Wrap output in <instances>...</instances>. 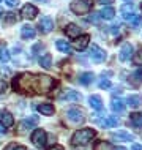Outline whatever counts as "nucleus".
<instances>
[{"label": "nucleus", "instance_id": "nucleus-1", "mask_svg": "<svg viewBox=\"0 0 142 150\" xmlns=\"http://www.w3.org/2000/svg\"><path fill=\"white\" fill-rule=\"evenodd\" d=\"M54 79L46 74H24L16 76L13 81V87L18 92L24 93H47L54 87Z\"/></svg>", "mask_w": 142, "mask_h": 150}, {"label": "nucleus", "instance_id": "nucleus-2", "mask_svg": "<svg viewBox=\"0 0 142 150\" xmlns=\"http://www.w3.org/2000/svg\"><path fill=\"white\" fill-rule=\"evenodd\" d=\"M95 137V129L92 128H82L73 134L71 137V144L73 145H87L90 141Z\"/></svg>", "mask_w": 142, "mask_h": 150}, {"label": "nucleus", "instance_id": "nucleus-3", "mask_svg": "<svg viewBox=\"0 0 142 150\" xmlns=\"http://www.w3.org/2000/svg\"><path fill=\"white\" fill-rule=\"evenodd\" d=\"M70 8L76 14H87L92 10V0H73Z\"/></svg>", "mask_w": 142, "mask_h": 150}, {"label": "nucleus", "instance_id": "nucleus-4", "mask_svg": "<svg viewBox=\"0 0 142 150\" xmlns=\"http://www.w3.org/2000/svg\"><path fill=\"white\" fill-rule=\"evenodd\" d=\"M66 117L70 122H73V123H82L85 120V112L79 108H71V109H68Z\"/></svg>", "mask_w": 142, "mask_h": 150}, {"label": "nucleus", "instance_id": "nucleus-5", "mask_svg": "<svg viewBox=\"0 0 142 150\" xmlns=\"http://www.w3.org/2000/svg\"><path fill=\"white\" fill-rule=\"evenodd\" d=\"M90 59L95 63H101V62L106 60V52H104V49H101L98 44H92V47H90Z\"/></svg>", "mask_w": 142, "mask_h": 150}, {"label": "nucleus", "instance_id": "nucleus-6", "mask_svg": "<svg viewBox=\"0 0 142 150\" xmlns=\"http://www.w3.org/2000/svg\"><path fill=\"white\" fill-rule=\"evenodd\" d=\"M46 131L41 128H38V129H35L33 133H32V142H33L36 147H44V144H46Z\"/></svg>", "mask_w": 142, "mask_h": 150}, {"label": "nucleus", "instance_id": "nucleus-7", "mask_svg": "<svg viewBox=\"0 0 142 150\" xmlns=\"http://www.w3.org/2000/svg\"><path fill=\"white\" fill-rule=\"evenodd\" d=\"M38 115H32V117H28V119L25 120H22L21 123H19V133H24V131H27V129H32V128H35L36 125H38Z\"/></svg>", "mask_w": 142, "mask_h": 150}, {"label": "nucleus", "instance_id": "nucleus-8", "mask_svg": "<svg viewBox=\"0 0 142 150\" xmlns=\"http://www.w3.org/2000/svg\"><path fill=\"white\" fill-rule=\"evenodd\" d=\"M60 100L62 101H70V103H76V101L82 100V95L76 90H71V88H66L62 95H60Z\"/></svg>", "mask_w": 142, "mask_h": 150}, {"label": "nucleus", "instance_id": "nucleus-9", "mask_svg": "<svg viewBox=\"0 0 142 150\" xmlns=\"http://www.w3.org/2000/svg\"><path fill=\"white\" fill-rule=\"evenodd\" d=\"M38 29H40L41 33H49V32L54 29V21H52L49 16H43V18L40 19Z\"/></svg>", "mask_w": 142, "mask_h": 150}, {"label": "nucleus", "instance_id": "nucleus-10", "mask_svg": "<svg viewBox=\"0 0 142 150\" xmlns=\"http://www.w3.org/2000/svg\"><path fill=\"white\" fill-rule=\"evenodd\" d=\"M21 14H22L24 19H28V21H32V19L36 18V14H38V10H36V6L30 5V3H27V5L22 6Z\"/></svg>", "mask_w": 142, "mask_h": 150}, {"label": "nucleus", "instance_id": "nucleus-11", "mask_svg": "<svg viewBox=\"0 0 142 150\" xmlns=\"http://www.w3.org/2000/svg\"><path fill=\"white\" fill-rule=\"evenodd\" d=\"M131 57H133V44L125 43L123 46H122V49H120L119 59L122 60V62H126V60H129Z\"/></svg>", "mask_w": 142, "mask_h": 150}, {"label": "nucleus", "instance_id": "nucleus-12", "mask_svg": "<svg viewBox=\"0 0 142 150\" xmlns=\"http://www.w3.org/2000/svg\"><path fill=\"white\" fill-rule=\"evenodd\" d=\"M0 123H2L3 128H10V127L14 125V117L8 111H2L0 112Z\"/></svg>", "mask_w": 142, "mask_h": 150}, {"label": "nucleus", "instance_id": "nucleus-13", "mask_svg": "<svg viewBox=\"0 0 142 150\" xmlns=\"http://www.w3.org/2000/svg\"><path fill=\"white\" fill-rule=\"evenodd\" d=\"M111 139L114 141H125V142H129V141L134 139V136L129 134L126 131H117V133H111Z\"/></svg>", "mask_w": 142, "mask_h": 150}, {"label": "nucleus", "instance_id": "nucleus-14", "mask_svg": "<svg viewBox=\"0 0 142 150\" xmlns=\"http://www.w3.org/2000/svg\"><path fill=\"white\" fill-rule=\"evenodd\" d=\"M65 33H66V36H70V38H78L81 35V27L76 25V24H68L65 27Z\"/></svg>", "mask_w": 142, "mask_h": 150}, {"label": "nucleus", "instance_id": "nucleus-15", "mask_svg": "<svg viewBox=\"0 0 142 150\" xmlns=\"http://www.w3.org/2000/svg\"><path fill=\"white\" fill-rule=\"evenodd\" d=\"M126 21L131 22V25H133V29H137V27H141V24H142V18L139 14H134V11L133 13H129V14H125L123 16Z\"/></svg>", "mask_w": 142, "mask_h": 150}, {"label": "nucleus", "instance_id": "nucleus-16", "mask_svg": "<svg viewBox=\"0 0 142 150\" xmlns=\"http://www.w3.org/2000/svg\"><path fill=\"white\" fill-rule=\"evenodd\" d=\"M88 41H90V36H88V35L78 36V40L74 41V47H76L78 51H84L85 47L88 46Z\"/></svg>", "mask_w": 142, "mask_h": 150}, {"label": "nucleus", "instance_id": "nucleus-17", "mask_svg": "<svg viewBox=\"0 0 142 150\" xmlns=\"http://www.w3.org/2000/svg\"><path fill=\"white\" fill-rule=\"evenodd\" d=\"M88 104H90V108L95 109V111H103V100H101L98 95H92L90 98H88Z\"/></svg>", "mask_w": 142, "mask_h": 150}, {"label": "nucleus", "instance_id": "nucleus-18", "mask_svg": "<svg viewBox=\"0 0 142 150\" xmlns=\"http://www.w3.org/2000/svg\"><path fill=\"white\" fill-rule=\"evenodd\" d=\"M126 104L129 108H139L141 104H142V96L141 95H129L128 98H126Z\"/></svg>", "mask_w": 142, "mask_h": 150}, {"label": "nucleus", "instance_id": "nucleus-19", "mask_svg": "<svg viewBox=\"0 0 142 150\" xmlns=\"http://www.w3.org/2000/svg\"><path fill=\"white\" fill-rule=\"evenodd\" d=\"M35 29L32 25H24L22 29H21V36L24 40H32V38H35Z\"/></svg>", "mask_w": 142, "mask_h": 150}, {"label": "nucleus", "instance_id": "nucleus-20", "mask_svg": "<svg viewBox=\"0 0 142 150\" xmlns=\"http://www.w3.org/2000/svg\"><path fill=\"white\" fill-rule=\"evenodd\" d=\"M98 14H100L101 19H106V21H109V19L114 18V14H115V10H114L112 6H104Z\"/></svg>", "mask_w": 142, "mask_h": 150}, {"label": "nucleus", "instance_id": "nucleus-21", "mask_svg": "<svg viewBox=\"0 0 142 150\" xmlns=\"http://www.w3.org/2000/svg\"><path fill=\"white\" fill-rule=\"evenodd\" d=\"M38 111L41 112L43 115H52L54 114V106L52 104H49V103H43V104H38Z\"/></svg>", "mask_w": 142, "mask_h": 150}, {"label": "nucleus", "instance_id": "nucleus-22", "mask_svg": "<svg viewBox=\"0 0 142 150\" xmlns=\"http://www.w3.org/2000/svg\"><path fill=\"white\" fill-rule=\"evenodd\" d=\"M129 123L134 128H142V114H139V112L131 114L129 115Z\"/></svg>", "mask_w": 142, "mask_h": 150}, {"label": "nucleus", "instance_id": "nucleus-23", "mask_svg": "<svg viewBox=\"0 0 142 150\" xmlns=\"http://www.w3.org/2000/svg\"><path fill=\"white\" fill-rule=\"evenodd\" d=\"M55 47L60 52H65V54H70V52H71V46L65 41V40H57V41H55Z\"/></svg>", "mask_w": 142, "mask_h": 150}, {"label": "nucleus", "instance_id": "nucleus-24", "mask_svg": "<svg viewBox=\"0 0 142 150\" xmlns=\"http://www.w3.org/2000/svg\"><path fill=\"white\" fill-rule=\"evenodd\" d=\"M111 109H112L114 112H123L125 111V103L120 98H117V100L114 98L112 103H111Z\"/></svg>", "mask_w": 142, "mask_h": 150}, {"label": "nucleus", "instance_id": "nucleus-25", "mask_svg": "<svg viewBox=\"0 0 142 150\" xmlns=\"http://www.w3.org/2000/svg\"><path fill=\"white\" fill-rule=\"evenodd\" d=\"M93 79H95L93 73H82V74L79 76V82L82 84V86H88V84H92Z\"/></svg>", "mask_w": 142, "mask_h": 150}, {"label": "nucleus", "instance_id": "nucleus-26", "mask_svg": "<svg viewBox=\"0 0 142 150\" xmlns=\"http://www.w3.org/2000/svg\"><path fill=\"white\" fill-rule=\"evenodd\" d=\"M129 81H131V84H134V86L142 84V68H139V70H136L134 73H133L131 78H129Z\"/></svg>", "mask_w": 142, "mask_h": 150}, {"label": "nucleus", "instance_id": "nucleus-27", "mask_svg": "<svg viewBox=\"0 0 142 150\" xmlns=\"http://www.w3.org/2000/svg\"><path fill=\"white\" fill-rule=\"evenodd\" d=\"M40 65H41L43 68H46V70H49L51 65H52V57H51V54H44L43 57H40Z\"/></svg>", "mask_w": 142, "mask_h": 150}, {"label": "nucleus", "instance_id": "nucleus-28", "mask_svg": "<svg viewBox=\"0 0 142 150\" xmlns=\"http://www.w3.org/2000/svg\"><path fill=\"white\" fill-rule=\"evenodd\" d=\"M10 60V52L6 47H0V63H6Z\"/></svg>", "mask_w": 142, "mask_h": 150}, {"label": "nucleus", "instance_id": "nucleus-29", "mask_svg": "<svg viewBox=\"0 0 142 150\" xmlns=\"http://www.w3.org/2000/svg\"><path fill=\"white\" fill-rule=\"evenodd\" d=\"M122 14H129V13H133V11H134V5H133V3L131 2H128V3H125V5L123 6H122Z\"/></svg>", "mask_w": 142, "mask_h": 150}, {"label": "nucleus", "instance_id": "nucleus-30", "mask_svg": "<svg viewBox=\"0 0 142 150\" xmlns=\"http://www.w3.org/2000/svg\"><path fill=\"white\" fill-rule=\"evenodd\" d=\"M112 147L109 145L107 142H104V141H101V142H98L95 145V150H111Z\"/></svg>", "mask_w": 142, "mask_h": 150}, {"label": "nucleus", "instance_id": "nucleus-31", "mask_svg": "<svg viewBox=\"0 0 142 150\" xmlns=\"http://www.w3.org/2000/svg\"><path fill=\"white\" fill-rule=\"evenodd\" d=\"M3 150H27L24 145H19V144H14V142H11L10 145H6Z\"/></svg>", "mask_w": 142, "mask_h": 150}, {"label": "nucleus", "instance_id": "nucleus-32", "mask_svg": "<svg viewBox=\"0 0 142 150\" xmlns=\"http://www.w3.org/2000/svg\"><path fill=\"white\" fill-rule=\"evenodd\" d=\"M107 122H109V128H111V127H117L120 120H119V117H117V115H109Z\"/></svg>", "mask_w": 142, "mask_h": 150}, {"label": "nucleus", "instance_id": "nucleus-33", "mask_svg": "<svg viewBox=\"0 0 142 150\" xmlns=\"http://www.w3.org/2000/svg\"><path fill=\"white\" fill-rule=\"evenodd\" d=\"M18 19H19V18H18L14 13H6V14H5V21H6V22H18Z\"/></svg>", "mask_w": 142, "mask_h": 150}, {"label": "nucleus", "instance_id": "nucleus-34", "mask_svg": "<svg viewBox=\"0 0 142 150\" xmlns=\"http://www.w3.org/2000/svg\"><path fill=\"white\" fill-rule=\"evenodd\" d=\"M133 60H134L136 65H142V49L136 52V55H134V59H133Z\"/></svg>", "mask_w": 142, "mask_h": 150}, {"label": "nucleus", "instance_id": "nucleus-35", "mask_svg": "<svg viewBox=\"0 0 142 150\" xmlns=\"http://www.w3.org/2000/svg\"><path fill=\"white\" fill-rule=\"evenodd\" d=\"M100 87H101V88H109V87H111V82H109L107 79H103V81L100 82Z\"/></svg>", "mask_w": 142, "mask_h": 150}, {"label": "nucleus", "instance_id": "nucleus-36", "mask_svg": "<svg viewBox=\"0 0 142 150\" xmlns=\"http://www.w3.org/2000/svg\"><path fill=\"white\" fill-rule=\"evenodd\" d=\"M41 49H43V44L38 43V44H35V46L32 47V52H33V54H38V51H41Z\"/></svg>", "mask_w": 142, "mask_h": 150}, {"label": "nucleus", "instance_id": "nucleus-37", "mask_svg": "<svg viewBox=\"0 0 142 150\" xmlns=\"http://www.w3.org/2000/svg\"><path fill=\"white\" fill-rule=\"evenodd\" d=\"M6 5L11 6V8H13V6H18V5H19V0H6Z\"/></svg>", "mask_w": 142, "mask_h": 150}, {"label": "nucleus", "instance_id": "nucleus-38", "mask_svg": "<svg viewBox=\"0 0 142 150\" xmlns=\"http://www.w3.org/2000/svg\"><path fill=\"white\" fill-rule=\"evenodd\" d=\"M119 30H120V25H119V24H114L112 29H111V32H112V33H117Z\"/></svg>", "mask_w": 142, "mask_h": 150}, {"label": "nucleus", "instance_id": "nucleus-39", "mask_svg": "<svg viewBox=\"0 0 142 150\" xmlns=\"http://www.w3.org/2000/svg\"><path fill=\"white\" fill-rule=\"evenodd\" d=\"M112 2L114 0H98V3H101V5H111Z\"/></svg>", "mask_w": 142, "mask_h": 150}, {"label": "nucleus", "instance_id": "nucleus-40", "mask_svg": "<svg viewBox=\"0 0 142 150\" xmlns=\"http://www.w3.org/2000/svg\"><path fill=\"white\" fill-rule=\"evenodd\" d=\"M5 90H6V84L0 79V92H5Z\"/></svg>", "mask_w": 142, "mask_h": 150}, {"label": "nucleus", "instance_id": "nucleus-41", "mask_svg": "<svg viewBox=\"0 0 142 150\" xmlns=\"http://www.w3.org/2000/svg\"><path fill=\"white\" fill-rule=\"evenodd\" d=\"M47 150H63L62 145H52V147H49Z\"/></svg>", "mask_w": 142, "mask_h": 150}, {"label": "nucleus", "instance_id": "nucleus-42", "mask_svg": "<svg viewBox=\"0 0 142 150\" xmlns=\"http://www.w3.org/2000/svg\"><path fill=\"white\" fill-rule=\"evenodd\" d=\"M131 150H142V145H141V144H133Z\"/></svg>", "mask_w": 142, "mask_h": 150}, {"label": "nucleus", "instance_id": "nucleus-43", "mask_svg": "<svg viewBox=\"0 0 142 150\" xmlns=\"http://www.w3.org/2000/svg\"><path fill=\"white\" fill-rule=\"evenodd\" d=\"M90 21H93V22H96V21H98V18H96V16H90Z\"/></svg>", "mask_w": 142, "mask_h": 150}, {"label": "nucleus", "instance_id": "nucleus-44", "mask_svg": "<svg viewBox=\"0 0 142 150\" xmlns=\"http://www.w3.org/2000/svg\"><path fill=\"white\" fill-rule=\"evenodd\" d=\"M111 150H126L125 147H114V149H111Z\"/></svg>", "mask_w": 142, "mask_h": 150}, {"label": "nucleus", "instance_id": "nucleus-45", "mask_svg": "<svg viewBox=\"0 0 142 150\" xmlns=\"http://www.w3.org/2000/svg\"><path fill=\"white\" fill-rule=\"evenodd\" d=\"M3 133H5V128H2V127H0V136H2Z\"/></svg>", "mask_w": 142, "mask_h": 150}, {"label": "nucleus", "instance_id": "nucleus-46", "mask_svg": "<svg viewBox=\"0 0 142 150\" xmlns=\"http://www.w3.org/2000/svg\"><path fill=\"white\" fill-rule=\"evenodd\" d=\"M36 2H43L44 3V2H47V0H36Z\"/></svg>", "mask_w": 142, "mask_h": 150}, {"label": "nucleus", "instance_id": "nucleus-47", "mask_svg": "<svg viewBox=\"0 0 142 150\" xmlns=\"http://www.w3.org/2000/svg\"><path fill=\"white\" fill-rule=\"evenodd\" d=\"M125 2H131V0H125Z\"/></svg>", "mask_w": 142, "mask_h": 150}, {"label": "nucleus", "instance_id": "nucleus-48", "mask_svg": "<svg viewBox=\"0 0 142 150\" xmlns=\"http://www.w3.org/2000/svg\"><path fill=\"white\" fill-rule=\"evenodd\" d=\"M141 10H142V5H141Z\"/></svg>", "mask_w": 142, "mask_h": 150}, {"label": "nucleus", "instance_id": "nucleus-49", "mask_svg": "<svg viewBox=\"0 0 142 150\" xmlns=\"http://www.w3.org/2000/svg\"><path fill=\"white\" fill-rule=\"evenodd\" d=\"M0 14H2V11H0Z\"/></svg>", "mask_w": 142, "mask_h": 150}]
</instances>
